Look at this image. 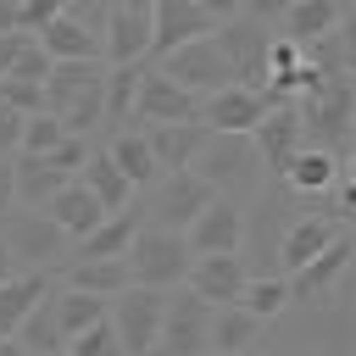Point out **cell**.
<instances>
[{
    "mask_svg": "<svg viewBox=\"0 0 356 356\" xmlns=\"http://www.w3.org/2000/svg\"><path fill=\"white\" fill-rule=\"evenodd\" d=\"M306 150H328L334 161H350V128H356V89L350 78H328L317 95L295 100Z\"/></svg>",
    "mask_w": 356,
    "mask_h": 356,
    "instance_id": "cell-1",
    "label": "cell"
},
{
    "mask_svg": "<svg viewBox=\"0 0 356 356\" xmlns=\"http://www.w3.org/2000/svg\"><path fill=\"white\" fill-rule=\"evenodd\" d=\"M189 172L217 200H228V206H239L245 195L261 189V161L250 150V134H206V145H200V156H195Z\"/></svg>",
    "mask_w": 356,
    "mask_h": 356,
    "instance_id": "cell-2",
    "label": "cell"
},
{
    "mask_svg": "<svg viewBox=\"0 0 356 356\" xmlns=\"http://www.w3.org/2000/svg\"><path fill=\"white\" fill-rule=\"evenodd\" d=\"M234 11V0H150V67L195 39H211Z\"/></svg>",
    "mask_w": 356,
    "mask_h": 356,
    "instance_id": "cell-3",
    "label": "cell"
},
{
    "mask_svg": "<svg viewBox=\"0 0 356 356\" xmlns=\"http://www.w3.org/2000/svg\"><path fill=\"white\" fill-rule=\"evenodd\" d=\"M0 245L11 250L17 273H44V278H50L56 267L72 261L67 234H61L44 211H28V206H11V211L0 217Z\"/></svg>",
    "mask_w": 356,
    "mask_h": 356,
    "instance_id": "cell-4",
    "label": "cell"
},
{
    "mask_svg": "<svg viewBox=\"0 0 356 356\" xmlns=\"http://www.w3.org/2000/svg\"><path fill=\"white\" fill-rule=\"evenodd\" d=\"M122 261H128V278H134L139 289H156V295H167V289H184V278H189V261H195V256H189L184 234L139 228Z\"/></svg>",
    "mask_w": 356,
    "mask_h": 356,
    "instance_id": "cell-5",
    "label": "cell"
},
{
    "mask_svg": "<svg viewBox=\"0 0 356 356\" xmlns=\"http://www.w3.org/2000/svg\"><path fill=\"white\" fill-rule=\"evenodd\" d=\"M295 206H300V200H295L289 189H261V195H256V211L245 217V239H250L245 273H250V278H278V239H284V228L300 217Z\"/></svg>",
    "mask_w": 356,
    "mask_h": 356,
    "instance_id": "cell-6",
    "label": "cell"
},
{
    "mask_svg": "<svg viewBox=\"0 0 356 356\" xmlns=\"http://www.w3.org/2000/svg\"><path fill=\"white\" fill-rule=\"evenodd\" d=\"M217 195L195 178V172H167V178H156L150 189H145V228H161V234H184L206 206H211Z\"/></svg>",
    "mask_w": 356,
    "mask_h": 356,
    "instance_id": "cell-7",
    "label": "cell"
},
{
    "mask_svg": "<svg viewBox=\"0 0 356 356\" xmlns=\"http://www.w3.org/2000/svg\"><path fill=\"white\" fill-rule=\"evenodd\" d=\"M161 306H167V295L139 289V284H128V289L106 306V323H111L122 356H156V339H161Z\"/></svg>",
    "mask_w": 356,
    "mask_h": 356,
    "instance_id": "cell-8",
    "label": "cell"
},
{
    "mask_svg": "<svg viewBox=\"0 0 356 356\" xmlns=\"http://www.w3.org/2000/svg\"><path fill=\"white\" fill-rule=\"evenodd\" d=\"M211 39H217V50H222V61H228V72H234L239 89H261V83H267V44H273V28H261V22H250L245 11H234Z\"/></svg>",
    "mask_w": 356,
    "mask_h": 356,
    "instance_id": "cell-9",
    "label": "cell"
},
{
    "mask_svg": "<svg viewBox=\"0 0 356 356\" xmlns=\"http://www.w3.org/2000/svg\"><path fill=\"white\" fill-rule=\"evenodd\" d=\"M106 67H150V0H111L106 33H100Z\"/></svg>",
    "mask_w": 356,
    "mask_h": 356,
    "instance_id": "cell-10",
    "label": "cell"
},
{
    "mask_svg": "<svg viewBox=\"0 0 356 356\" xmlns=\"http://www.w3.org/2000/svg\"><path fill=\"white\" fill-rule=\"evenodd\" d=\"M156 72L172 78L178 89H189L195 100H206V95H217V89L234 83V72H228L217 39H195V44H184V50H172L167 61H156Z\"/></svg>",
    "mask_w": 356,
    "mask_h": 356,
    "instance_id": "cell-11",
    "label": "cell"
},
{
    "mask_svg": "<svg viewBox=\"0 0 356 356\" xmlns=\"http://www.w3.org/2000/svg\"><path fill=\"white\" fill-rule=\"evenodd\" d=\"M172 122H200V100H195L189 89H178L172 78H161L156 67H145L128 128H172Z\"/></svg>",
    "mask_w": 356,
    "mask_h": 356,
    "instance_id": "cell-12",
    "label": "cell"
},
{
    "mask_svg": "<svg viewBox=\"0 0 356 356\" xmlns=\"http://www.w3.org/2000/svg\"><path fill=\"white\" fill-rule=\"evenodd\" d=\"M206 328H211V306L195 300L189 289H172L161 306V356H206Z\"/></svg>",
    "mask_w": 356,
    "mask_h": 356,
    "instance_id": "cell-13",
    "label": "cell"
},
{
    "mask_svg": "<svg viewBox=\"0 0 356 356\" xmlns=\"http://www.w3.org/2000/svg\"><path fill=\"white\" fill-rule=\"evenodd\" d=\"M350 250H356V245H350V228H345L317 261H306L300 273H289V278H284V284H289V306H317V300H328L334 289H345V284H350Z\"/></svg>",
    "mask_w": 356,
    "mask_h": 356,
    "instance_id": "cell-14",
    "label": "cell"
},
{
    "mask_svg": "<svg viewBox=\"0 0 356 356\" xmlns=\"http://www.w3.org/2000/svg\"><path fill=\"white\" fill-rule=\"evenodd\" d=\"M250 150H256V161H261V172H267V178H284V167H289V161L306 150L295 106H278V111H267V117L250 128Z\"/></svg>",
    "mask_w": 356,
    "mask_h": 356,
    "instance_id": "cell-15",
    "label": "cell"
},
{
    "mask_svg": "<svg viewBox=\"0 0 356 356\" xmlns=\"http://www.w3.org/2000/svg\"><path fill=\"white\" fill-rule=\"evenodd\" d=\"M184 245H189V256H239V245H245V206L211 200L184 228Z\"/></svg>",
    "mask_w": 356,
    "mask_h": 356,
    "instance_id": "cell-16",
    "label": "cell"
},
{
    "mask_svg": "<svg viewBox=\"0 0 356 356\" xmlns=\"http://www.w3.org/2000/svg\"><path fill=\"white\" fill-rule=\"evenodd\" d=\"M245 278H250V273H245V256H195V261H189L184 289L217 312V306H239Z\"/></svg>",
    "mask_w": 356,
    "mask_h": 356,
    "instance_id": "cell-17",
    "label": "cell"
},
{
    "mask_svg": "<svg viewBox=\"0 0 356 356\" xmlns=\"http://www.w3.org/2000/svg\"><path fill=\"white\" fill-rule=\"evenodd\" d=\"M261 117H267L261 95L256 89H239V83H228V89H217V95L200 100V128L206 134H250Z\"/></svg>",
    "mask_w": 356,
    "mask_h": 356,
    "instance_id": "cell-18",
    "label": "cell"
},
{
    "mask_svg": "<svg viewBox=\"0 0 356 356\" xmlns=\"http://www.w3.org/2000/svg\"><path fill=\"white\" fill-rule=\"evenodd\" d=\"M345 22V6L339 0H284L278 22H273V39H289V44H312L323 33H334Z\"/></svg>",
    "mask_w": 356,
    "mask_h": 356,
    "instance_id": "cell-19",
    "label": "cell"
},
{
    "mask_svg": "<svg viewBox=\"0 0 356 356\" xmlns=\"http://www.w3.org/2000/svg\"><path fill=\"white\" fill-rule=\"evenodd\" d=\"M339 234H345V228H334V222H323V217L300 211V217L284 228V239H278V278H289V273H300L306 261H317Z\"/></svg>",
    "mask_w": 356,
    "mask_h": 356,
    "instance_id": "cell-20",
    "label": "cell"
},
{
    "mask_svg": "<svg viewBox=\"0 0 356 356\" xmlns=\"http://www.w3.org/2000/svg\"><path fill=\"white\" fill-rule=\"evenodd\" d=\"M145 134V150H150V161H156V172L167 178V172H189L195 167V156H200V145H206V128L200 122H172V128H139Z\"/></svg>",
    "mask_w": 356,
    "mask_h": 356,
    "instance_id": "cell-21",
    "label": "cell"
},
{
    "mask_svg": "<svg viewBox=\"0 0 356 356\" xmlns=\"http://www.w3.org/2000/svg\"><path fill=\"white\" fill-rule=\"evenodd\" d=\"M44 217L67 234V245H78V239H89L100 222H106V211H100V200L83 189V184H61L50 200H44Z\"/></svg>",
    "mask_w": 356,
    "mask_h": 356,
    "instance_id": "cell-22",
    "label": "cell"
},
{
    "mask_svg": "<svg viewBox=\"0 0 356 356\" xmlns=\"http://www.w3.org/2000/svg\"><path fill=\"white\" fill-rule=\"evenodd\" d=\"M345 167H350V161H334L328 150H300V156L284 167L278 189H289L295 200H323V195H328V184H334Z\"/></svg>",
    "mask_w": 356,
    "mask_h": 356,
    "instance_id": "cell-23",
    "label": "cell"
},
{
    "mask_svg": "<svg viewBox=\"0 0 356 356\" xmlns=\"http://www.w3.org/2000/svg\"><path fill=\"white\" fill-rule=\"evenodd\" d=\"M145 228V217L128 206V211H117V217H106L89 239H78L72 245V261H122L128 256V245H134V234Z\"/></svg>",
    "mask_w": 356,
    "mask_h": 356,
    "instance_id": "cell-24",
    "label": "cell"
},
{
    "mask_svg": "<svg viewBox=\"0 0 356 356\" xmlns=\"http://www.w3.org/2000/svg\"><path fill=\"white\" fill-rule=\"evenodd\" d=\"M72 184H83V189L100 200V211H106V217H117V211H128V206H134V189H128V178L111 167V156H106V150H89V161L78 167V178H72Z\"/></svg>",
    "mask_w": 356,
    "mask_h": 356,
    "instance_id": "cell-25",
    "label": "cell"
},
{
    "mask_svg": "<svg viewBox=\"0 0 356 356\" xmlns=\"http://www.w3.org/2000/svg\"><path fill=\"white\" fill-rule=\"evenodd\" d=\"M61 184H72V178H61L44 156H11V189H17V206L44 211V200H50Z\"/></svg>",
    "mask_w": 356,
    "mask_h": 356,
    "instance_id": "cell-26",
    "label": "cell"
},
{
    "mask_svg": "<svg viewBox=\"0 0 356 356\" xmlns=\"http://www.w3.org/2000/svg\"><path fill=\"white\" fill-rule=\"evenodd\" d=\"M261 339V323L239 306H217L211 312V328H206V350L211 356H239V350H256Z\"/></svg>",
    "mask_w": 356,
    "mask_h": 356,
    "instance_id": "cell-27",
    "label": "cell"
},
{
    "mask_svg": "<svg viewBox=\"0 0 356 356\" xmlns=\"http://www.w3.org/2000/svg\"><path fill=\"white\" fill-rule=\"evenodd\" d=\"M106 156H111V167L128 178V189L139 195V189H150L161 172H156V161H150V150H145V134L139 128H122V134H111V145H100Z\"/></svg>",
    "mask_w": 356,
    "mask_h": 356,
    "instance_id": "cell-28",
    "label": "cell"
},
{
    "mask_svg": "<svg viewBox=\"0 0 356 356\" xmlns=\"http://www.w3.org/2000/svg\"><path fill=\"white\" fill-rule=\"evenodd\" d=\"M50 295V278L44 273H17L11 284H0V339H17L22 317Z\"/></svg>",
    "mask_w": 356,
    "mask_h": 356,
    "instance_id": "cell-29",
    "label": "cell"
},
{
    "mask_svg": "<svg viewBox=\"0 0 356 356\" xmlns=\"http://www.w3.org/2000/svg\"><path fill=\"white\" fill-rule=\"evenodd\" d=\"M67 289H83L95 300H117L134 278H128V261H67Z\"/></svg>",
    "mask_w": 356,
    "mask_h": 356,
    "instance_id": "cell-30",
    "label": "cell"
},
{
    "mask_svg": "<svg viewBox=\"0 0 356 356\" xmlns=\"http://www.w3.org/2000/svg\"><path fill=\"white\" fill-rule=\"evenodd\" d=\"M106 306L111 300H95V295H83V289H50V312H56V328H61V345L72 339V334H83V328H95V323H106Z\"/></svg>",
    "mask_w": 356,
    "mask_h": 356,
    "instance_id": "cell-31",
    "label": "cell"
},
{
    "mask_svg": "<svg viewBox=\"0 0 356 356\" xmlns=\"http://www.w3.org/2000/svg\"><path fill=\"white\" fill-rule=\"evenodd\" d=\"M139 78H145V67H106V122H100V128L122 134V128L134 122V95H139Z\"/></svg>",
    "mask_w": 356,
    "mask_h": 356,
    "instance_id": "cell-32",
    "label": "cell"
},
{
    "mask_svg": "<svg viewBox=\"0 0 356 356\" xmlns=\"http://www.w3.org/2000/svg\"><path fill=\"white\" fill-rule=\"evenodd\" d=\"M239 312H250V317L267 328L273 317H284V312H289V284H284V278H245Z\"/></svg>",
    "mask_w": 356,
    "mask_h": 356,
    "instance_id": "cell-33",
    "label": "cell"
},
{
    "mask_svg": "<svg viewBox=\"0 0 356 356\" xmlns=\"http://www.w3.org/2000/svg\"><path fill=\"white\" fill-rule=\"evenodd\" d=\"M17 345L22 350H61V328H56V312H50V295L22 317V328H17Z\"/></svg>",
    "mask_w": 356,
    "mask_h": 356,
    "instance_id": "cell-34",
    "label": "cell"
},
{
    "mask_svg": "<svg viewBox=\"0 0 356 356\" xmlns=\"http://www.w3.org/2000/svg\"><path fill=\"white\" fill-rule=\"evenodd\" d=\"M61 139H67V128H61L50 111H39V117H22V145H17V156H50Z\"/></svg>",
    "mask_w": 356,
    "mask_h": 356,
    "instance_id": "cell-35",
    "label": "cell"
},
{
    "mask_svg": "<svg viewBox=\"0 0 356 356\" xmlns=\"http://www.w3.org/2000/svg\"><path fill=\"white\" fill-rule=\"evenodd\" d=\"M61 356H122V350H117L111 323H95V328H83V334H72V339L61 345Z\"/></svg>",
    "mask_w": 356,
    "mask_h": 356,
    "instance_id": "cell-36",
    "label": "cell"
},
{
    "mask_svg": "<svg viewBox=\"0 0 356 356\" xmlns=\"http://www.w3.org/2000/svg\"><path fill=\"white\" fill-rule=\"evenodd\" d=\"M61 17L78 22L89 39H100L106 33V17H111V0H61Z\"/></svg>",
    "mask_w": 356,
    "mask_h": 356,
    "instance_id": "cell-37",
    "label": "cell"
},
{
    "mask_svg": "<svg viewBox=\"0 0 356 356\" xmlns=\"http://www.w3.org/2000/svg\"><path fill=\"white\" fill-rule=\"evenodd\" d=\"M56 11H61V0H17V33H28V39H33Z\"/></svg>",
    "mask_w": 356,
    "mask_h": 356,
    "instance_id": "cell-38",
    "label": "cell"
},
{
    "mask_svg": "<svg viewBox=\"0 0 356 356\" xmlns=\"http://www.w3.org/2000/svg\"><path fill=\"white\" fill-rule=\"evenodd\" d=\"M17 145H22V117L0 106V161H11V156H17Z\"/></svg>",
    "mask_w": 356,
    "mask_h": 356,
    "instance_id": "cell-39",
    "label": "cell"
},
{
    "mask_svg": "<svg viewBox=\"0 0 356 356\" xmlns=\"http://www.w3.org/2000/svg\"><path fill=\"white\" fill-rule=\"evenodd\" d=\"M17 206V189H11V161H0V217Z\"/></svg>",
    "mask_w": 356,
    "mask_h": 356,
    "instance_id": "cell-40",
    "label": "cell"
},
{
    "mask_svg": "<svg viewBox=\"0 0 356 356\" xmlns=\"http://www.w3.org/2000/svg\"><path fill=\"white\" fill-rule=\"evenodd\" d=\"M11 278H17V261H11V250L0 245V284H11Z\"/></svg>",
    "mask_w": 356,
    "mask_h": 356,
    "instance_id": "cell-41",
    "label": "cell"
},
{
    "mask_svg": "<svg viewBox=\"0 0 356 356\" xmlns=\"http://www.w3.org/2000/svg\"><path fill=\"white\" fill-rule=\"evenodd\" d=\"M0 356H22V345L17 339H0Z\"/></svg>",
    "mask_w": 356,
    "mask_h": 356,
    "instance_id": "cell-42",
    "label": "cell"
},
{
    "mask_svg": "<svg viewBox=\"0 0 356 356\" xmlns=\"http://www.w3.org/2000/svg\"><path fill=\"white\" fill-rule=\"evenodd\" d=\"M267 356H312V350H289V345H284V350H267Z\"/></svg>",
    "mask_w": 356,
    "mask_h": 356,
    "instance_id": "cell-43",
    "label": "cell"
},
{
    "mask_svg": "<svg viewBox=\"0 0 356 356\" xmlns=\"http://www.w3.org/2000/svg\"><path fill=\"white\" fill-rule=\"evenodd\" d=\"M22 356H61V350H22Z\"/></svg>",
    "mask_w": 356,
    "mask_h": 356,
    "instance_id": "cell-44",
    "label": "cell"
},
{
    "mask_svg": "<svg viewBox=\"0 0 356 356\" xmlns=\"http://www.w3.org/2000/svg\"><path fill=\"white\" fill-rule=\"evenodd\" d=\"M239 356H256V350H239Z\"/></svg>",
    "mask_w": 356,
    "mask_h": 356,
    "instance_id": "cell-45",
    "label": "cell"
},
{
    "mask_svg": "<svg viewBox=\"0 0 356 356\" xmlns=\"http://www.w3.org/2000/svg\"><path fill=\"white\" fill-rule=\"evenodd\" d=\"M206 356H211V350H206Z\"/></svg>",
    "mask_w": 356,
    "mask_h": 356,
    "instance_id": "cell-46",
    "label": "cell"
}]
</instances>
